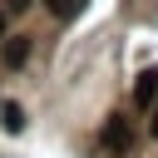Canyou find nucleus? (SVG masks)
I'll list each match as a JSON object with an SVG mask.
<instances>
[{
	"label": "nucleus",
	"instance_id": "8",
	"mask_svg": "<svg viewBox=\"0 0 158 158\" xmlns=\"http://www.w3.org/2000/svg\"><path fill=\"white\" fill-rule=\"evenodd\" d=\"M5 30H10V15H5V10H0V40H5Z\"/></svg>",
	"mask_w": 158,
	"mask_h": 158
},
{
	"label": "nucleus",
	"instance_id": "7",
	"mask_svg": "<svg viewBox=\"0 0 158 158\" xmlns=\"http://www.w3.org/2000/svg\"><path fill=\"white\" fill-rule=\"evenodd\" d=\"M148 133H153V138H158V104H153V109H148Z\"/></svg>",
	"mask_w": 158,
	"mask_h": 158
},
{
	"label": "nucleus",
	"instance_id": "2",
	"mask_svg": "<svg viewBox=\"0 0 158 158\" xmlns=\"http://www.w3.org/2000/svg\"><path fill=\"white\" fill-rule=\"evenodd\" d=\"M104 143L118 148V153H128V148H133V123H128L123 114H109V123H104Z\"/></svg>",
	"mask_w": 158,
	"mask_h": 158
},
{
	"label": "nucleus",
	"instance_id": "6",
	"mask_svg": "<svg viewBox=\"0 0 158 158\" xmlns=\"http://www.w3.org/2000/svg\"><path fill=\"white\" fill-rule=\"evenodd\" d=\"M30 5H35V0H5V15H25Z\"/></svg>",
	"mask_w": 158,
	"mask_h": 158
},
{
	"label": "nucleus",
	"instance_id": "5",
	"mask_svg": "<svg viewBox=\"0 0 158 158\" xmlns=\"http://www.w3.org/2000/svg\"><path fill=\"white\" fill-rule=\"evenodd\" d=\"M84 5H89V0H44V10H49L54 20H74Z\"/></svg>",
	"mask_w": 158,
	"mask_h": 158
},
{
	"label": "nucleus",
	"instance_id": "3",
	"mask_svg": "<svg viewBox=\"0 0 158 158\" xmlns=\"http://www.w3.org/2000/svg\"><path fill=\"white\" fill-rule=\"evenodd\" d=\"M133 104H138V109H153V104H158V69H143V74L133 79Z\"/></svg>",
	"mask_w": 158,
	"mask_h": 158
},
{
	"label": "nucleus",
	"instance_id": "1",
	"mask_svg": "<svg viewBox=\"0 0 158 158\" xmlns=\"http://www.w3.org/2000/svg\"><path fill=\"white\" fill-rule=\"evenodd\" d=\"M30 49H35L30 35H5V44H0V64H5V69H20V64L30 59Z\"/></svg>",
	"mask_w": 158,
	"mask_h": 158
},
{
	"label": "nucleus",
	"instance_id": "4",
	"mask_svg": "<svg viewBox=\"0 0 158 158\" xmlns=\"http://www.w3.org/2000/svg\"><path fill=\"white\" fill-rule=\"evenodd\" d=\"M0 123H5V133H25V109L20 104H0Z\"/></svg>",
	"mask_w": 158,
	"mask_h": 158
}]
</instances>
